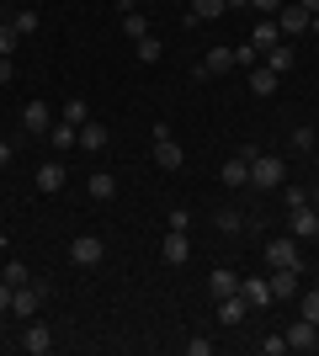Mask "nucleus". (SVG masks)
<instances>
[{
  "mask_svg": "<svg viewBox=\"0 0 319 356\" xmlns=\"http://www.w3.org/2000/svg\"><path fill=\"white\" fill-rule=\"evenodd\" d=\"M48 138H54V149L64 154V149L80 144V128H75V122H54V128H48Z\"/></svg>",
  "mask_w": 319,
  "mask_h": 356,
  "instance_id": "5701e85b",
  "label": "nucleus"
},
{
  "mask_svg": "<svg viewBox=\"0 0 319 356\" xmlns=\"http://www.w3.org/2000/svg\"><path fill=\"white\" fill-rule=\"evenodd\" d=\"M250 11H261V16H277V11H282V0H250Z\"/></svg>",
  "mask_w": 319,
  "mask_h": 356,
  "instance_id": "4c0bfd02",
  "label": "nucleus"
},
{
  "mask_svg": "<svg viewBox=\"0 0 319 356\" xmlns=\"http://www.w3.org/2000/svg\"><path fill=\"white\" fill-rule=\"evenodd\" d=\"M208 293H213V298H234V293H240V277H234L229 266H218V271L208 277Z\"/></svg>",
  "mask_w": 319,
  "mask_h": 356,
  "instance_id": "f3484780",
  "label": "nucleus"
},
{
  "mask_svg": "<svg viewBox=\"0 0 319 356\" xmlns=\"http://www.w3.org/2000/svg\"><path fill=\"white\" fill-rule=\"evenodd\" d=\"M11 293H16V287L6 282V277H0V314H11Z\"/></svg>",
  "mask_w": 319,
  "mask_h": 356,
  "instance_id": "ea45409f",
  "label": "nucleus"
},
{
  "mask_svg": "<svg viewBox=\"0 0 319 356\" xmlns=\"http://www.w3.org/2000/svg\"><path fill=\"white\" fill-rule=\"evenodd\" d=\"M282 181H288V160H282V154H256V160H250V186L277 192Z\"/></svg>",
  "mask_w": 319,
  "mask_h": 356,
  "instance_id": "f257e3e1",
  "label": "nucleus"
},
{
  "mask_svg": "<svg viewBox=\"0 0 319 356\" xmlns=\"http://www.w3.org/2000/svg\"><path fill=\"white\" fill-rule=\"evenodd\" d=\"M101 255H106V245H101L96 234H80L75 245H69V261H75V266H96Z\"/></svg>",
  "mask_w": 319,
  "mask_h": 356,
  "instance_id": "6e6552de",
  "label": "nucleus"
},
{
  "mask_svg": "<svg viewBox=\"0 0 319 356\" xmlns=\"http://www.w3.org/2000/svg\"><path fill=\"white\" fill-rule=\"evenodd\" d=\"M224 11H229V0H192V11H186V22H218Z\"/></svg>",
  "mask_w": 319,
  "mask_h": 356,
  "instance_id": "412c9836",
  "label": "nucleus"
},
{
  "mask_svg": "<svg viewBox=\"0 0 319 356\" xmlns=\"http://www.w3.org/2000/svg\"><path fill=\"white\" fill-rule=\"evenodd\" d=\"M16 43H22V32H16L11 22H0V54H6V59L16 54Z\"/></svg>",
  "mask_w": 319,
  "mask_h": 356,
  "instance_id": "473e14b6",
  "label": "nucleus"
},
{
  "mask_svg": "<svg viewBox=\"0 0 319 356\" xmlns=\"http://www.w3.org/2000/svg\"><path fill=\"white\" fill-rule=\"evenodd\" d=\"M218 181H224V186H250V160H245V154H229V160L218 165Z\"/></svg>",
  "mask_w": 319,
  "mask_h": 356,
  "instance_id": "9d476101",
  "label": "nucleus"
},
{
  "mask_svg": "<svg viewBox=\"0 0 319 356\" xmlns=\"http://www.w3.org/2000/svg\"><path fill=\"white\" fill-rule=\"evenodd\" d=\"M314 335H319V325H314Z\"/></svg>",
  "mask_w": 319,
  "mask_h": 356,
  "instance_id": "09e8293b",
  "label": "nucleus"
},
{
  "mask_svg": "<svg viewBox=\"0 0 319 356\" xmlns=\"http://www.w3.org/2000/svg\"><path fill=\"white\" fill-rule=\"evenodd\" d=\"M22 351H27V356H43V351H54V330H48V325H38V319H27Z\"/></svg>",
  "mask_w": 319,
  "mask_h": 356,
  "instance_id": "1a4fd4ad",
  "label": "nucleus"
},
{
  "mask_svg": "<svg viewBox=\"0 0 319 356\" xmlns=\"http://www.w3.org/2000/svg\"><path fill=\"white\" fill-rule=\"evenodd\" d=\"M218 229H224V234H245V218L234 208H218Z\"/></svg>",
  "mask_w": 319,
  "mask_h": 356,
  "instance_id": "7c9ffc66",
  "label": "nucleus"
},
{
  "mask_svg": "<svg viewBox=\"0 0 319 356\" xmlns=\"http://www.w3.org/2000/svg\"><path fill=\"white\" fill-rule=\"evenodd\" d=\"M160 54H165V48H160V38H138V64H160Z\"/></svg>",
  "mask_w": 319,
  "mask_h": 356,
  "instance_id": "c756f323",
  "label": "nucleus"
},
{
  "mask_svg": "<svg viewBox=\"0 0 319 356\" xmlns=\"http://www.w3.org/2000/svg\"><path fill=\"white\" fill-rule=\"evenodd\" d=\"M256 59H261L256 43H240V48H234V64H240V70H256Z\"/></svg>",
  "mask_w": 319,
  "mask_h": 356,
  "instance_id": "72a5a7b5",
  "label": "nucleus"
},
{
  "mask_svg": "<svg viewBox=\"0 0 319 356\" xmlns=\"http://www.w3.org/2000/svg\"><path fill=\"white\" fill-rule=\"evenodd\" d=\"M38 22H43V16L32 11V6H22V11H11V27L22 32V38H32V32H38Z\"/></svg>",
  "mask_w": 319,
  "mask_h": 356,
  "instance_id": "bb28decb",
  "label": "nucleus"
},
{
  "mask_svg": "<svg viewBox=\"0 0 319 356\" xmlns=\"http://www.w3.org/2000/svg\"><path fill=\"white\" fill-rule=\"evenodd\" d=\"M250 43H256L261 54H266L272 43H282V27H277V16H261V22H256V32H250Z\"/></svg>",
  "mask_w": 319,
  "mask_h": 356,
  "instance_id": "4468645a",
  "label": "nucleus"
},
{
  "mask_svg": "<svg viewBox=\"0 0 319 356\" xmlns=\"http://www.w3.org/2000/svg\"><path fill=\"white\" fill-rule=\"evenodd\" d=\"M64 122H91V106H85V96H69V102H64Z\"/></svg>",
  "mask_w": 319,
  "mask_h": 356,
  "instance_id": "c85d7f7f",
  "label": "nucleus"
},
{
  "mask_svg": "<svg viewBox=\"0 0 319 356\" xmlns=\"http://www.w3.org/2000/svg\"><path fill=\"white\" fill-rule=\"evenodd\" d=\"M85 192H91L96 202H112V197H117V181L106 176V170H96V176H91V186H85Z\"/></svg>",
  "mask_w": 319,
  "mask_h": 356,
  "instance_id": "393cba45",
  "label": "nucleus"
},
{
  "mask_svg": "<svg viewBox=\"0 0 319 356\" xmlns=\"http://www.w3.org/2000/svg\"><path fill=\"white\" fill-rule=\"evenodd\" d=\"M22 122H27L32 134H48V128H54V112H48V102H27V112H22Z\"/></svg>",
  "mask_w": 319,
  "mask_h": 356,
  "instance_id": "dca6fc26",
  "label": "nucleus"
},
{
  "mask_svg": "<svg viewBox=\"0 0 319 356\" xmlns=\"http://www.w3.org/2000/svg\"><path fill=\"white\" fill-rule=\"evenodd\" d=\"M240 298L250 303V309H266V303H277V298H272V282H266V277H245V282H240Z\"/></svg>",
  "mask_w": 319,
  "mask_h": 356,
  "instance_id": "f8f14e48",
  "label": "nucleus"
},
{
  "mask_svg": "<svg viewBox=\"0 0 319 356\" xmlns=\"http://www.w3.org/2000/svg\"><path fill=\"white\" fill-rule=\"evenodd\" d=\"M298 309H304L309 325H319V287H314V293H298Z\"/></svg>",
  "mask_w": 319,
  "mask_h": 356,
  "instance_id": "2f4dec72",
  "label": "nucleus"
},
{
  "mask_svg": "<svg viewBox=\"0 0 319 356\" xmlns=\"http://www.w3.org/2000/svg\"><path fill=\"white\" fill-rule=\"evenodd\" d=\"M11 160H16V144H11V138H0V170H6Z\"/></svg>",
  "mask_w": 319,
  "mask_h": 356,
  "instance_id": "a19ab883",
  "label": "nucleus"
},
{
  "mask_svg": "<svg viewBox=\"0 0 319 356\" xmlns=\"http://www.w3.org/2000/svg\"><path fill=\"white\" fill-rule=\"evenodd\" d=\"M186 255H192L186 234H181V229H165V239H160V261H165V266H181Z\"/></svg>",
  "mask_w": 319,
  "mask_h": 356,
  "instance_id": "0eeeda50",
  "label": "nucleus"
},
{
  "mask_svg": "<svg viewBox=\"0 0 319 356\" xmlns=\"http://www.w3.org/2000/svg\"><path fill=\"white\" fill-rule=\"evenodd\" d=\"M288 144L298 149V154H314V149H319V138H314V128H304V122H298V128L288 134Z\"/></svg>",
  "mask_w": 319,
  "mask_h": 356,
  "instance_id": "cd10ccee",
  "label": "nucleus"
},
{
  "mask_svg": "<svg viewBox=\"0 0 319 356\" xmlns=\"http://www.w3.org/2000/svg\"><path fill=\"white\" fill-rule=\"evenodd\" d=\"M229 6H234V11H245V6H250V0H229Z\"/></svg>",
  "mask_w": 319,
  "mask_h": 356,
  "instance_id": "a18cd8bd",
  "label": "nucleus"
},
{
  "mask_svg": "<svg viewBox=\"0 0 319 356\" xmlns=\"http://www.w3.org/2000/svg\"><path fill=\"white\" fill-rule=\"evenodd\" d=\"M117 27H122V38H133V43H138V38H149V22H144V16H138V11L117 16Z\"/></svg>",
  "mask_w": 319,
  "mask_h": 356,
  "instance_id": "a878e982",
  "label": "nucleus"
},
{
  "mask_svg": "<svg viewBox=\"0 0 319 356\" xmlns=\"http://www.w3.org/2000/svg\"><path fill=\"white\" fill-rule=\"evenodd\" d=\"M309 160H314V170H319V149H314V154H309Z\"/></svg>",
  "mask_w": 319,
  "mask_h": 356,
  "instance_id": "49530a36",
  "label": "nucleus"
},
{
  "mask_svg": "<svg viewBox=\"0 0 319 356\" xmlns=\"http://www.w3.org/2000/svg\"><path fill=\"white\" fill-rule=\"evenodd\" d=\"M245 309H250V303H245L240 293H234V298H218V325H240Z\"/></svg>",
  "mask_w": 319,
  "mask_h": 356,
  "instance_id": "4be33fe9",
  "label": "nucleus"
},
{
  "mask_svg": "<svg viewBox=\"0 0 319 356\" xmlns=\"http://www.w3.org/2000/svg\"><path fill=\"white\" fill-rule=\"evenodd\" d=\"M6 282H11V287H27V282H32V271L22 266V261H11V266H6Z\"/></svg>",
  "mask_w": 319,
  "mask_h": 356,
  "instance_id": "f704fd0d",
  "label": "nucleus"
},
{
  "mask_svg": "<svg viewBox=\"0 0 319 356\" xmlns=\"http://www.w3.org/2000/svg\"><path fill=\"white\" fill-rule=\"evenodd\" d=\"M277 80H282V74H272L266 64H256V70H245V86L256 90V96H272V90H277Z\"/></svg>",
  "mask_w": 319,
  "mask_h": 356,
  "instance_id": "2eb2a0df",
  "label": "nucleus"
},
{
  "mask_svg": "<svg viewBox=\"0 0 319 356\" xmlns=\"http://www.w3.org/2000/svg\"><path fill=\"white\" fill-rule=\"evenodd\" d=\"M314 346H319L314 325H309V319H298V325L288 330V351H314Z\"/></svg>",
  "mask_w": 319,
  "mask_h": 356,
  "instance_id": "6ab92c4d",
  "label": "nucleus"
},
{
  "mask_svg": "<svg viewBox=\"0 0 319 356\" xmlns=\"http://www.w3.org/2000/svg\"><path fill=\"white\" fill-rule=\"evenodd\" d=\"M309 22H314V16H309L298 0H282V11H277V27H282V38H298V32H309Z\"/></svg>",
  "mask_w": 319,
  "mask_h": 356,
  "instance_id": "7ed1b4c3",
  "label": "nucleus"
},
{
  "mask_svg": "<svg viewBox=\"0 0 319 356\" xmlns=\"http://www.w3.org/2000/svg\"><path fill=\"white\" fill-rule=\"evenodd\" d=\"M309 202H314V208H319V181H314V186H309Z\"/></svg>",
  "mask_w": 319,
  "mask_h": 356,
  "instance_id": "c03bdc74",
  "label": "nucleus"
},
{
  "mask_svg": "<svg viewBox=\"0 0 319 356\" xmlns=\"http://www.w3.org/2000/svg\"><path fill=\"white\" fill-rule=\"evenodd\" d=\"M11 74H16V64L6 59V54H0V86H11Z\"/></svg>",
  "mask_w": 319,
  "mask_h": 356,
  "instance_id": "79ce46f5",
  "label": "nucleus"
},
{
  "mask_svg": "<svg viewBox=\"0 0 319 356\" xmlns=\"http://www.w3.org/2000/svg\"><path fill=\"white\" fill-rule=\"evenodd\" d=\"M288 229H293V239H314V234H319V208H314V202H304V208H293Z\"/></svg>",
  "mask_w": 319,
  "mask_h": 356,
  "instance_id": "423d86ee",
  "label": "nucleus"
},
{
  "mask_svg": "<svg viewBox=\"0 0 319 356\" xmlns=\"http://www.w3.org/2000/svg\"><path fill=\"white\" fill-rule=\"evenodd\" d=\"M32 186H38L43 197H54L64 186V165L59 160H43V165H38V176H32Z\"/></svg>",
  "mask_w": 319,
  "mask_h": 356,
  "instance_id": "9b49d317",
  "label": "nucleus"
},
{
  "mask_svg": "<svg viewBox=\"0 0 319 356\" xmlns=\"http://www.w3.org/2000/svg\"><path fill=\"white\" fill-rule=\"evenodd\" d=\"M298 6H304V11H309V16H319V0H298Z\"/></svg>",
  "mask_w": 319,
  "mask_h": 356,
  "instance_id": "37998d69",
  "label": "nucleus"
},
{
  "mask_svg": "<svg viewBox=\"0 0 319 356\" xmlns=\"http://www.w3.org/2000/svg\"><path fill=\"white\" fill-rule=\"evenodd\" d=\"M288 351V335H266V341H261V356H282Z\"/></svg>",
  "mask_w": 319,
  "mask_h": 356,
  "instance_id": "e433bc0d",
  "label": "nucleus"
},
{
  "mask_svg": "<svg viewBox=\"0 0 319 356\" xmlns=\"http://www.w3.org/2000/svg\"><path fill=\"white\" fill-rule=\"evenodd\" d=\"M186 356H213V341H202V335H197V341H186Z\"/></svg>",
  "mask_w": 319,
  "mask_h": 356,
  "instance_id": "58836bf2",
  "label": "nucleus"
},
{
  "mask_svg": "<svg viewBox=\"0 0 319 356\" xmlns=\"http://www.w3.org/2000/svg\"><path fill=\"white\" fill-rule=\"evenodd\" d=\"M165 229H181V234H186V229H192V213H186V208H170L165 213Z\"/></svg>",
  "mask_w": 319,
  "mask_h": 356,
  "instance_id": "c9c22d12",
  "label": "nucleus"
},
{
  "mask_svg": "<svg viewBox=\"0 0 319 356\" xmlns=\"http://www.w3.org/2000/svg\"><path fill=\"white\" fill-rule=\"evenodd\" d=\"M234 70V48H208V59H202L197 74H208V80H218V74Z\"/></svg>",
  "mask_w": 319,
  "mask_h": 356,
  "instance_id": "ddd939ff",
  "label": "nucleus"
},
{
  "mask_svg": "<svg viewBox=\"0 0 319 356\" xmlns=\"http://www.w3.org/2000/svg\"><path fill=\"white\" fill-rule=\"evenodd\" d=\"M154 165H160V170H181V165H186V149L176 144V138H170V128H165V122L154 128Z\"/></svg>",
  "mask_w": 319,
  "mask_h": 356,
  "instance_id": "f03ea898",
  "label": "nucleus"
},
{
  "mask_svg": "<svg viewBox=\"0 0 319 356\" xmlns=\"http://www.w3.org/2000/svg\"><path fill=\"white\" fill-rule=\"evenodd\" d=\"M266 282H272V298H298V271L277 266L272 277H266Z\"/></svg>",
  "mask_w": 319,
  "mask_h": 356,
  "instance_id": "a211bd4d",
  "label": "nucleus"
},
{
  "mask_svg": "<svg viewBox=\"0 0 319 356\" xmlns=\"http://www.w3.org/2000/svg\"><path fill=\"white\" fill-rule=\"evenodd\" d=\"M133 6H144V0H133Z\"/></svg>",
  "mask_w": 319,
  "mask_h": 356,
  "instance_id": "de8ad7c7",
  "label": "nucleus"
},
{
  "mask_svg": "<svg viewBox=\"0 0 319 356\" xmlns=\"http://www.w3.org/2000/svg\"><path fill=\"white\" fill-rule=\"evenodd\" d=\"M266 266H288V271H304V255H298V245H293V239H272V245H266Z\"/></svg>",
  "mask_w": 319,
  "mask_h": 356,
  "instance_id": "20e7f679",
  "label": "nucleus"
},
{
  "mask_svg": "<svg viewBox=\"0 0 319 356\" xmlns=\"http://www.w3.org/2000/svg\"><path fill=\"white\" fill-rule=\"evenodd\" d=\"M80 149H91V154L106 149V128H101V122H80Z\"/></svg>",
  "mask_w": 319,
  "mask_h": 356,
  "instance_id": "b1692460",
  "label": "nucleus"
},
{
  "mask_svg": "<svg viewBox=\"0 0 319 356\" xmlns=\"http://www.w3.org/2000/svg\"><path fill=\"white\" fill-rule=\"evenodd\" d=\"M38 309H43V287H38V282H27V287H16V293H11V314H16V319H32Z\"/></svg>",
  "mask_w": 319,
  "mask_h": 356,
  "instance_id": "39448f33",
  "label": "nucleus"
},
{
  "mask_svg": "<svg viewBox=\"0 0 319 356\" xmlns=\"http://www.w3.org/2000/svg\"><path fill=\"white\" fill-rule=\"evenodd\" d=\"M266 70H272V74H288L293 70V43H288V38L266 48Z\"/></svg>",
  "mask_w": 319,
  "mask_h": 356,
  "instance_id": "aec40b11",
  "label": "nucleus"
}]
</instances>
